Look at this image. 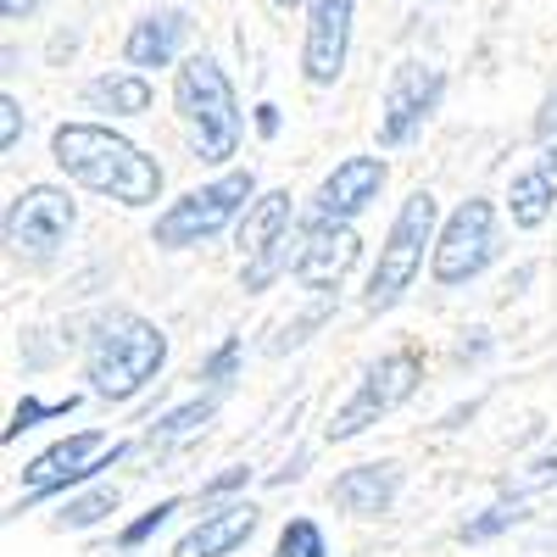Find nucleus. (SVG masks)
<instances>
[{"instance_id":"1","label":"nucleus","mask_w":557,"mask_h":557,"mask_svg":"<svg viewBox=\"0 0 557 557\" xmlns=\"http://www.w3.org/2000/svg\"><path fill=\"white\" fill-rule=\"evenodd\" d=\"M51 162L117 207H157L162 201V168L112 123H62L51 134Z\"/></svg>"},{"instance_id":"2","label":"nucleus","mask_w":557,"mask_h":557,"mask_svg":"<svg viewBox=\"0 0 557 557\" xmlns=\"http://www.w3.org/2000/svg\"><path fill=\"white\" fill-rule=\"evenodd\" d=\"M162 362H168L162 323L139 318L128 307L107 312L84 341V380H89V396L101 401H134L162 374Z\"/></svg>"},{"instance_id":"3","label":"nucleus","mask_w":557,"mask_h":557,"mask_svg":"<svg viewBox=\"0 0 557 557\" xmlns=\"http://www.w3.org/2000/svg\"><path fill=\"white\" fill-rule=\"evenodd\" d=\"M173 112L178 128L190 139V157L207 168H223L228 157L240 151V101H235V84L212 57H184L173 73Z\"/></svg>"},{"instance_id":"4","label":"nucleus","mask_w":557,"mask_h":557,"mask_svg":"<svg viewBox=\"0 0 557 557\" xmlns=\"http://www.w3.org/2000/svg\"><path fill=\"white\" fill-rule=\"evenodd\" d=\"M257 201V173L251 168H228L223 178L184 190L178 201H168V212H157L151 223V246L162 251H190L201 240H218L228 223H240V212Z\"/></svg>"},{"instance_id":"5","label":"nucleus","mask_w":557,"mask_h":557,"mask_svg":"<svg viewBox=\"0 0 557 557\" xmlns=\"http://www.w3.org/2000/svg\"><path fill=\"white\" fill-rule=\"evenodd\" d=\"M435 223H441V207H435L430 190H412L401 201V212L391 218V235L380 246V262H374V273H368V290H362L368 312H391L412 290L418 268H424V246H435V235H441Z\"/></svg>"},{"instance_id":"6","label":"nucleus","mask_w":557,"mask_h":557,"mask_svg":"<svg viewBox=\"0 0 557 557\" xmlns=\"http://www.w3.org/2000/svg\"><path fill=\"white\" fill-rule=\"evenodd\" d=\"M418 380H424V362H418L412 346H396V351L374 357V362H368L362 374H357L351 396L335 407V418H330V430H323V441L341 446V441H357L362 430H374L380 418H391V412L418 391Z\"/></svg>"},{"instance_id":"7","label":"nucleus","mask_w":557,"mask_h":557,"mask_svg":"<svg viewBox=\"0 0 557 557\" xmlns=\"http://www.w3.org/2000/svg\"><path fill=\"white\" fill-rule=\"evenodd\" d=\"M502 257V228H496V207L485 196H469L446 223H441V235L430 246V273H435V285L457 290V285H469V278H480L491 262Z\"/></svg>"},{"instance_id":"8","label":"nucleus","mask_w":557,"mask_h":557,"mask_svg":"<svg viewBox=\"0 0 557 557\" xmlns=\"http://www.w3.org/2000/svg\"><path fill=\"white\" fill-rule=\"evenodd\" d=\"M123 457H128V446L112 441L107 430H78V435H67L57 446H45L23 469L28 491H23V502L12 507V513H28L34 502H51V496H62V491L84 485V480H96L101 469H112V462H123Z\"/></svg>"},{"instance_id":"9","label":"nucleus","mask_w":557,"mask_h":557,"mask_svg":"<svg viewBox=\"0 0 557 557\" xmlns=\"http://www.w3.org/2000/svg\"><path fill=\"white\" fill-rule=\"evenodd\" d=\"M441 96H446V73L430 67V62H401L380 96V146L385 151H401L412 146L424 123L441 112Z\"/></svg>"},{"instance_id":"10","label":"nucleus","mask_w":557,"mask_h":557,"mask_svg":"<svg viewBox=\"0 0 557 557\" xmlns=\"http://www.w3.org/2000/svg\"><path fill=\"white\" fill-rule=\"evenodd\" d=\"M78 223V201L57 184H28L7 207V246L17 257H57Z\"/></svg>"},{"instance_id":"11","label":"nucleus","mask_w":557,"mask_h":557,"mask_svg":"<svg viewBox=\"0 0 557 557\" xmlns=\"http://www.w3.org/2000/svg\"><path fill=\"white\" fill-rule=\"evenodd\" d=\"M351 17L357 0H307V45H301V73L312 89H330L346 73L351 51Z\"/></svg>"},{"instance_id":"12","label":"nucleus","mask_w":557,"mask_h":557,"mask_svg":"<svg viewBox=\"0 0 557 557\" xmlns=\"http://www.w3.org/2000/svg\"><path fill=\"white\" fill-rule=\"evenodd\" d=\"M362 257V235L351 223H312L307 218V235H301V257H296V285L312 296H330L341 278L357 268Z\"/></svg>"},{"instance_id":"13","label":"nucleus","mask_w":557,"mask_h":557,"mask_svg":"<svg viewBox=\"0 0 557 557\" xmlns=\"http://www.w3.org/2000/svg\"><path fill=\"white\" fill-rule=\"evenodd\" d=\"M385 190V162L380 157H346L335 173L318 184L312 196V223H351L362 207H374Z\"/></svg>"},{"instance_id":"14","label":"nucleus","mask_w":557,"mask_h":557,"mask_svg":"<svg viewBox=\"0 0 557 557\" xmlns=\"http://www.w3.org/2000/svg\"><path fill=\"white\" fill-rule=\"evenodd\" d=\"M257 524H262V513L251 502H223L218 513H207L196 530L178 535L173 557H228V552H240L257 535Z\"/></svg>"},{"instance_id":"15","label":"nucleus","mask_w":557,"mask_h":557,"mask_svg":"<svg viewBox=\"0 0 557 557\" xmlns=\"http://www.w3.org/2000/svg\"><path fill=\"white\" fill-rule=\"evenodd\" d=\"M184 39H190V12L157 7V12H146V17L128 28V39H123V62L139 67V73L168 67V62L178 57V45H184Z\"/></svg>"},{"instance_id":"16","label":"nucleus","mask_w":557,"mask_h":557,"mask_svg":"<svg viewBox=\"0 0 557 557\" xmlns=\"http://www.w3.org/2000/svg\"><path fill=\"white\" fill-rule=\"evenodd\" d=\"M396 491H401V469H396V462H357V469H346V474L330 485L335 507H341V513H351V519H380V513H391Z\"/></svg>"},{"instance_id":"17","label":"nucleus","mask_w":557,"mask_h":557,"mask_svg":"<svg viewBox=\"0 0 557 557\" xmlns=\"http://www.w3.org/2000/svg\"><path fill=\"white\" fill-rule=\"evenodd\" d=\"M84 101H89V112H107V117H146L151 112V78L139 67L101 73L84 84Z\"/></svg>"},{"instance_id":"18","label":"nucleus","mask_w":557,"mask_h":557,"mask_svg":"<svg viewBox=\"0 0 557 557\" xmlns=\"http://www.w3.org/2000/svg\"><path fill=\"white\" fill-rule=\"evenodd\" d=\"M290 223H296V201H290V190H268V196H257V201L240 212V228H235L240 257H257V251L273 246L278 235H290Z\"/></svg>"},{"instance_id":"19","label":"nucleus","mask_w":557,"mask_h":557,"mask_svg":"<svg viewBox=\"0 0 557 557\" xmlns=\"http://www.w3.org/2000/svg\"><path fill=\"white\" fill-rule=\"evenodd\" d=\"M552 201H557V168L552 162H535V168L513 173V184H507V218H513V228H541L552 218Z\"/></svg>"},{"instance_id":"20","label":"nucleus","mask_w":557,"mask_h":557,"mask_svg":"<svg viewBox=\"0 0 557 557\" xmlns=\"http://www.w3.org/2000/svg\"><path fill=\"white\" fill-rule=\"evenodd\" d=\"M212 412H218V391L212 396H196V401H184V407H173V412H162L157 424H151V446H184L190 435H201L207 424H212Z\"/></svg>"},{"instance_id":"21","label":"nucleus","mask_w":557,"mask_h":557,"mask_svg":"<svg viewBox=\"0 0 557 557\" xmlns=\"http://www.w3.org/2000/svg\"><path fill=\"white\" fill-rule=\"evenodd\" d=\"M296 257H301V235L290 228V235H278V240H273V246H262L257 257H246L240 285H246L251 296H262V290L273 285V278H278V273H285V268H296Z\"/></svg>"},{"instance_id":"22","label":"nucleus","mask_w":557,"mask_h":557,"mask_svg":"<svg viewBox=\"0 0 557 557\" xmlns=\"http://www.w3.org/2000/svg\"><path fill=\"white\" fill-rule=\"evenodd\" d=\"M524 502L530 496H513V491H502L485 513H474L469 524L457 530V541H469V546H480V541H491V535H502V530H513L519 519H524Z\"/></svg>"},{"instance_id":"23","label":"nucleus","mask_w":557,"mask_h":557,"mask_svg":"<svg viewBox=\"0 0 557 557\" xmlns=\"http://www.w3.org/2000/svg\"><path fill=\"white\" fill-rule=\"evenodd\" d=\"M73 407H78V396H62V401H39V396H23V401L12 407V424H7V435H0V441L12 446V441H23L28 430H39L45 418H67Z\"/></svg>"},{"instance_id":"24","label":"nucleus","mask_w":557,"mask_h":557,"mask_svg":"<svg viewBox=\"0 0 557 557\" xmlns=\"http://www.w3.org/2000/svg\"><path fill=\"white\" fill-rule=\"evenodd\" d=\"M107 513H117V491H112V485H101V491H89V496L62 502L57 524H62V530H89V524H101Z\"/></svg>"},{"instance_id":"25","label":"nucleus","mask_w":557,"mask_h":557,"mask_svg":"<svg viewBox=\"0 0 557 557\" xmlns=\"http://www.w3.org/2000/svg\"><path fill=\"white\" fill-rule=\"evenodd\" d=\"M273 557H330V541H323V530L312 519H290L285 530H278Z\"/></svg>"},{"instance_id":"26","label":"nucleus","mask_w":557,"mask_h":557,"mask_svg":"<svg viewBox=\"0 0 557 557\" xmlns=\"http://www.w3.org/2000/svg\"><path fill=\"white\" fill-rule=\"evenodd\" d=\"M240 351H246V346H240V335H228V341L201 362V380H207L212 391H228V385H235V374H240Z\"/></svg>"},{"instance_id":"27","label":"nucleus","mask_w":557,"mask_h":557,"mask_svg":"<svg viewBox=\"0 0 557 557\" xmlns=\"http://www.w3.org/2000/svg\"><path fill=\"white\" fill-rule=\"evenodd\" d=\"M173 513H178V502H173V496H168V502H157L151 513H139L134 524H123L117 546H123V552H134V546H146V541H151V535H157V530H162V524H168Z\"/></svg>"},{"instance_id":"28","label":"nucleus","mask_w":557,"mask_h":557,"mask_svg":"<svg viewBox=\"0 0 557 557\" xmlns=\"http://www.w3.org/2000/svg\"><path fill=\"white\" fill-rule=\"evenodd\" d=\"M552 480H557V446H546L535 462H524V474L507 480V491H513V496H535V491H546Z\"/></svg>"},{"instance_id":"29","label":"nucleus","mask_w":557,"mask_h":557,"mask_svg":"<svg viewBox=\"0 0 557 557\" xmlns=\"http://www.w3.org/2000/svg\"><path fill=\"white\" fill-rule=\"evenodd\" d=\"M23 128H28V117H23L17 96H0V151H17Z\"/></svg>"},{"instance_id":"30","label":"nucleus","mask_w":557,"mask_h":557,"mask_svg":"<svg viewBox=\"0 0 557 557\" xmlns=\"http://www.w3.org/2000/svg\"><path fill=\"white\" fill-rule=\"evenodd\" d=\"M246 485H251V469H246V462H235V469H223L218 480H207V485H201V502H218V496L246 491Z\"/></svg>"},{"instance_id":"31","label":"nucleus","mask_w":557,"mask_h":557,"mask_svg":"<svg viewBox=\"0 0 557 557\" xmlns=\"http://www.w3.org/2000/svg\"><path fill=\"white\" fill-rule=\"evenodd\" d=\"M323 312H330V301H318V307H312L307 318H296L290 330L278 335V341H273V351H290V346H301V341H307V330H318V323H323Z\"/></svg>"},{"instance_id":"32","label":"nucleus","mask_w":557,"mask_h":557,"mask_svg":"<svg viewBox=\"0 0 557 557\" xmlns=\"http://www.w3.org/2000/svg\"><path fill=\"white\" fill-rule=\"evenodd\" d=\"M535 139L546 146V139H557V89L546 96V107H541V117H535Z\"/></svg>"},{"instance_id":"33","label":"nucleus","mask_w":557,"mask_h":557,"mask_svg":"<svg viewBox=\"0 0 557 557\" xmlns=\"http://www.w3.org/2000/svg\"><path fill=\"white\" fill-rule=\"evenodd\" d=\"M34 7H39V0H0V17H7V23H23Z\"/></svg>"},{"instance_id":"34","label":"nucleus","mask_w":557,"mask_h":557,"mask_svg":"<svg viewBox=\"0 0 557 557\" xmlns=\"http://www.w3.org/2000/svg\"><path fill=\"white\" fill-rule=\"evenodd\" d=\"M257 134H262V139H273V134H278V107H268V101L257 107Z\"/></svg>"},{"instance_id":"35","label":"nucleus","mask_w":557,"mask_h":557,"mask_svg":"<svg viewBox=\"0 0 557 557\" xmlns=\"http://www.w3.org/2000/svg\"><path fill=\"white\" fill-rule=\"evenodd\" d=\"M273 7H285V12H290V7H307V0H273Z\"/></svg>"}]
</instances>
